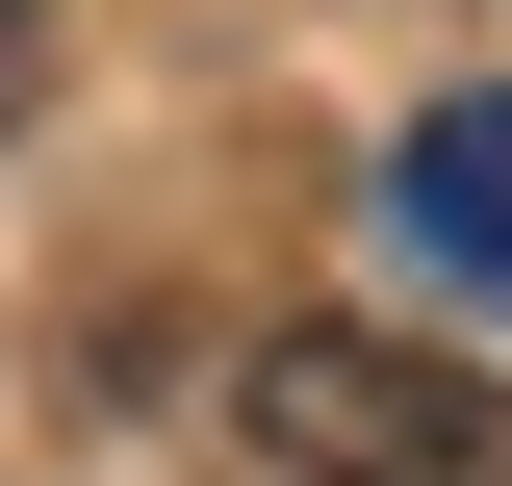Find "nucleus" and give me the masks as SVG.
I'll use <instances>...</instances> for the list:
<instances>
[{"mask_svg":"<svg viewBox=\"0 0 512 486\" xmlns=\"http://www.w3.org/2000/svg\"><path fill=\"white\" fill-rule=\"evenodd\" d=\"M256 461L282 486H512V384L436 359V333L308 307V333H256Z\"/></svg>","mask_w":512,"mask_h":486,"instance_id":"1","label":"nucleus"},{"mask_svg":"<svg viewBox=\"0 0 512 486\" xmlns=\"http://www.w3.org/2000/svg\"><path fill=\"white\" fill-rule=\"evenodd\" d=\"M384 205L461 256V282H512V103H436L410 154H384Z\"/></svg>","mask_w":512,"mask_h":486,"instance_id":"2","label":"nucleus"},{"mask_svg":"<svg viewBox=\"0 0 512 486\" xmlns=\"http://www.w3.org/2000/svg\"><path fill=\"white\" fill-rule=\"evenodd\" d=\"M26 77H52V26H26V0H0V128H26Z\"/></svg>","mask_w":512,"mask_h":486,"instance_id":"3","label":"nucleus"}]
</instances>
